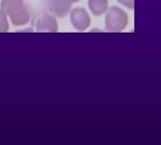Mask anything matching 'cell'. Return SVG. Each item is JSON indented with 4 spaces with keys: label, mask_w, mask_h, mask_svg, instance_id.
<instances>
[{
    "label": "cell",
    "mask_w": 161,
    "mask_h": 145,
    "mask_svg": "<svg viewBox=\"0 0 161 145\" xmlns=\"http://www.w3.org/2000/svg\"><path fill=\"white\" fill-rule=\"evenodd\" d=\"M105 13V29L109 32H122L129 23L127 13L119 6L108 8Z\"/></svg>",
    "instance_id": "6da1fadb"
},
{
    "label": "cell",
    "mask_w": 161,
    "mask_h": 145,
    "mask_svg": "<svg viewBox=\"0 0 161 145\" xmlns=\"http://www.w3.org/2000/svg\"><path fill=\"white\" fill-rule=\"evenodd\" d=\"M70 21H72L73 27L79 32L86 30L91 24L90 15L82 8H76L70 11Z\"/></svg>",
    "instance_id": "7a4b0ae2"
},
{
    "label": "cell",
    "mask_w": 161,
    "mask_h": 145,
    "mask_svg": "<svg viewBox=\"0 0 161 145\" xmlns=\"http://www.w3.org/2000/svg\"><path fill=\"white\" fill-rule=\"evenodd\" d=\"M6 15L10 17L12 24H15L17 27L27 24L31 19V15H29V12H28V10H27L23 3L15 6V8H12L11 10H8Z\"/></svg>",
    "instance_id": "3957f363"
},
{
    "label": "cell",
    "mask_w": 161,
    "mask_h": 145,
    "mask_svg": "<svg viewBox=\"0 0 161 145\" xmlns=\"http://www.w3.org/2000/svg\"><path fill=\"white\" fill-rule=\"evenodd\" d=\"M36 32L39 33H56L58 32V23L55 16L52 15H42L36 21L35 25Z\"/></svg>",
    "instance_id": "277c9868"
},
{
    "label": "cell",
    "mask_w": 161,
    "mask_h": 145,
    "mask_svg": "<svg viewBox=\"0 0 161 145\" xmlns=\"http://www.w3.org/2000/svg\"><path fill=\"white\" fill-rule=\"evenodd\" d=\"M72 3L69 0H50V8L56 16H65L70 10Z\"/></svg>",
    "instance_id": "5b68a950"
},
{
    "label": "cell",
    "mask_w": 161,
    "mask_h": 145,
    "mask_svg": "<svg viewBox=\"0 0 161 145\" xmlns=\"http://www.w3.org/2000/svg\"><path fill=\"white\" fill-rule=\"evenodd\" d=\"M108 5V0H89V8L95 16H102L107 11Z\"/></svg>",
    "instance_id": "8992f818"
},
{
    "label": "cell",
    "mask_w": 161,
    "mask_h": 145,
    "mask_svg": "<svg viewBox=\"0 0 161 145\" xmlns=\"http://www.w3.org/2000/svg\"><path fill=\"white\" fill-rule=\"evenodd\" d=\"M22 3L23 0H1V10L6 13L8 10H11L12 8H15Z\"/></svg>",
    "instance_id": "52a82bcc"
},
{
    "label": "cell",
    "mask_w": 161,
    "mask_h": 145,
    "mask_svg": "<svg viewBox=\"0 0 161 145\" xmlns=\"http://www.w3.org/2000/svg\"><path fill=\"white\" fill-rule=\"evenodd\" d=\"M8 30V15L0 8V33H6Z\"/></svg>",
    "instance_id": "ba28073f"
},
{
    "label": "cell",
    "mask_w": 161,
    "mask_h": 145,
    "mask_svg": "<svg viewBox=\"0 0 161 145\" xmlns=\"http://www.w3.org/2000/svg\"><path fill=\"white\" fill-rule=\"evenodd\" d=\"M118 1L120 3L121 5L126 6L127 8H131V10L135 8V0H118Z\"/></svg>",
    "instance_id": "9c48e42d"
},
{
    "label": "cell",
    "mask_w": 161,
    "mask_h": 145,
    "mask_svg": "<svg viewBox=\"0 0 161 145\" xmlns=\"http://www.w3.org/2000/svg\"><path fill=\"white\" fill-rule=\"evenodd\" d=\"M70 3H78V1H80V0H69Z\"/></svg>",
    "instance_id": "30bf717a"
}]
</instances>
